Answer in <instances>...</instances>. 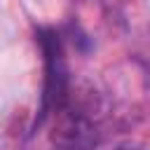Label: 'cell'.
Masks as SVG:
<instances>
[{"instance_id":"3957f363","label":"cell","mask_w":150,"mask_h":150,"mask_svg":"<svg viewBox=\"0 0 150 150\" xmlns=\"http://www.w3.org/2000/svg\"><path fill=\"white\" fill-rule=\"evenodd\" d=\"M120 150H129V148H120Z\"/></svg>"},{"instance_id":"6da1fadb","label":"cell","mask_w":150,"mask_h":150,"mask_svg":"<svg viewBox=\"0 0 150 150\" xmlns=\"http://www.w3.org/2000/svg\"><path fill=\"white\" fill-rule=\"evenodd\" d=\"M38 42L42 47L45 56V84H42V101H40V115L35 117V129L45 124V120L54 112H59L68 101V63L63 54V45L52 28L38 30Z\"/></svg>"},{"instance_id":"7a4b0ae2","label":"cell","mask_w":150,"mask_h":150,"mask_svg":"<svg viewBox=\"0 0 150 150\" xmlns=\"http://www.w3.org/2000/svg\"><path fill=\"white\" fill-rule=\"evenodd\" d=\"M49 138L56 150H94L98 143V131L84 112L63 105L59 112H54Z\"/></svg>"}]
</instances>
